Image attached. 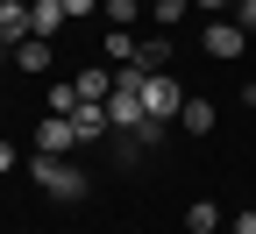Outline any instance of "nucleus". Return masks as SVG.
Wrapping results in <instances>:
<instances>
[{
	"label": "nucleus",
	"instance_id": "nucleus-1",
	"mask_svg": "<svg viewBox=\"0 0 256 234\" xmlns=\"http://www.w3.org/2000/svg\"><path fill=\"white\" fill-rule=\"evenodd\" d=\"M28 171H36L43 199H57V206H78V199H86V171H78L72 156H36Z\"/></svg>",
	"mask_w": 256,
	"mask_h": 234
},
{
	"label": "nucleus",
	"instance_id": "nucleus-2",
	"mask_svg": "<svg viewBox=\"0 0 256 234\" xmlns=\"http://www.w3.org/2000/svg\"><path fill=\"white\" fill-rule=\"evenodd\" d=\"M136 92H142V114L150 121H178V107H185V85L171 71H150V64H142V85Z\"/></svg>",
	"mask_w": 256,
	"mask_h": 234
},
{
	"label": "nucleus",
	"instance_id": "nucleus-3",
	"mask_svg": "<svg viewBox=\"0 0 256 234\" xmlns=\"http://www.w3.org/2000/svg\"><path fill=\"white\" fill-rule=\"evenodd\" d=\"M242 43H249V28H242L235 14H206V36H200L206 57H242Z\"/></svg>",
	"mask_w": 256,
	"mask_h": 234
},
{
	"label": "nucleus",
	"instance_id": "nucleus-4",
	"mask_svg": "<svg viewBox=\"0 0 256 234\" xmlns=\"http://www.w3.org/2000/svg\"><path fill=\"white\" fill-rule=\"evenodd\" d=\"M72 149H78L72 114H43V121H36V156H72Z\"/></svg>",
	"mask_w": 256,
	"mask_h": 234
},
{
	"label": "nucleus",
	"instance_id": "nucleus-5",
	"mask_svg": "<svg viewBox=\"0 0 256 234\" xmlns=\"http://www.w3.org/2000/svg\"><path fill=\"white\" fill-rule=\"evenodd\" d=\"M72 128H78V149L114 135V121H107V107H100V99H78V107H72Z\"/></svg>",
	"mask_w": 256,
	"mask_h": 234
},
{
	"label": "nucleus",
	"instance_id": "nucleus-6",
	"mask_svg": "<svg viewBox=\"0 0 256 234\" xmlns=\"http://www.w3.org/2000/svg\"><path fill=\"white\" fill-rule=\"evenodd\" d=\"M28 36H36V28H28V0H0V43H28Z\"/></svg>",
	"mask_w": 256,
	"mask_h": 234
},
{
	"label": "nucleus",
	"instance_id": "nucleus-7",
	"mask_svg": "<svg viewBox=\"0 0 256 234\" xmlns=\"http://www.w3.org/2000/svg\"><path fill=\"white\" fill-rule=\"evenodd\" d=\"M178 128H185V135H214V99H192V92H185V107H178Z\"/></svg>",
	"mask_w": 256,
	"mask_h": 234
},
{
	"label": "nucleus",
	"instance_id": "nucleus-8",
	"mask_svg": "<svg viewBox=\"0 0 256 234\" xmlns=\"http://www.w3.org/2000/svg\"><path fill=\"white\" fill-rule=\"evenodd\" d=\"M64 21H72V14H64V0H28V28H36V36H57Z\"/></svg>",
	"mask_w": 256,
	"mask_h": 234
},
{
	"label": "nucleus",
	"instance_id": "nucleus-9",
	"mask_svg": "<svg viewBox=\"0 0 256 234\" xmlns=\"http://www.w3.org/2000/svg\"><path fill=\"white\" fill-rule=\"evenodd\" d=\"M14 71H43V64H50V36H28V43H14Z\"/></svg>",
	"mask_w": 256,
	"mask_h": 234
},
{
	"label": "nucleus",
	"instance_id": "nucleus-10",
	"mask_svg": "<svg viewBox=\"0 0 256 234\" xmlns=\"http://www.w3.org/2000/svg\"><path fill=\"white\" fill-rule=\"evenodd\" d=\"M107 92H114V71H100V64L78 71V99H100V107H107Z\"/></svg>",
	"mask_w": 256,
	"mask_h": 234
},
{
	"label": "nucleus",
	"instance_id": "nucleus-11",
	"mask_svg": "<svg viewBox=\"0 0 256 234\" xmlns=\"http://www.w3.org/2000/svg\"><path fill=\"white\" fill-rule=\"evenodd\" d=\"M100 57H121V64H136V57H142V43L128 36V28H107V43H100Z\"/></svg>",
	"mask_w": 256,
	"mask_h": 234
},
{
	"label": "nucleus",
	"instance_id": "nucleus-12",
	"mask_svg": "<svg viewBox=\"0 0 256 234\" xmlns=\"http://www.w3.org/2000/svg\"><path fill=\"white\" fill-rule=\"evenodd\" d=\"M100 7H107V28H128V21L150 7V0H100Z\"/></svg>",
	"mask_w": 256,
	"mask_h": 234
},
{
	"label": "nucleus",
	"instance_id": "nucleus-13",
	"mask_svg": "<svg viewBox=\"0 0 256 234\" xmlns=\"http://www.w3.org/2000/svg\"><path fill=\"white\" fill-rule=\"evenodd\" d=\"M220 227V213H214V199H200V206L185 213V234H214Z\"/></svg>",
	"mask_w": 256,
	"mask_h": 234
},
{
	"label": "nucleus",
	"instance_id": "nucleus-14",
	"mask_svg": "<svg viewBox=\"0 0 256 234\" xmlns=\"http://www.w3.org/2000/svg\"><path fill=\"white\" fill-rule=\"evenodd\" d=\"M72 107H78V78H72V85H50V107H43V114H72Z\"/></svg>",
	"mask_w": 256,
	"mask_h": 234
},
{
	"label": "nucleus",
	"instance_id": "nucleus-15",
	"mask_svg": "<svg viewBox=\"0 0 256 234\" xmlns=\"http://www.w3.org/2000/svg\"><path fill=\"white\" fill-rule=\"evenodd\" d=\"M185 7H192V0H150V14H156V28H171V21H178Z\"/></svg>",
	"mask_w": 256,
	"mask_h": 234
},
{
	"label": "nucleus",
	"instance_id": "nucleus-16",
	"mask_svg": "<svg viewBox=\"0 0 256 234\" xmlns=\"http://www.w3.org/2000/svg\"><path fill=\"white\" fill-rule=\"evenodd\" d=\"M64 14H72V21H86V14H100V0H64Z\"/></svg>",
	"mask_w": 256,
	"mask_h": 234
},
{
	"label": "nucleus",
	"instance_id": "nucleus-17",
	"mask_svg": "<svg viewBox=\"0 0 256 234\" xmlns=\"http://www.w3.org/2000/svg\"><path fill=\"white\" fill-rule=\"evenodd\" d=\"M235 21L249 28V36H256V0H235Z\"/></svg>",
	"mask_w": 256,
	"mask_h": 234
},
{
	"label": "nucleus",
	"instance_id": "nucleus-18",
	"mask_svg": "<svg viewBox=\"0 0 256 234\" xmlns=\"http://www.w3.org/2000/svg\"><path fill=\"white\" fill-rule=\"evenodd\" d=\"M0 171H14V142H0Z\"/></svg>",
	"mask_w": 256,
	"mask_h": 234
},
{
	"label": "nucleus",
	"instance_id": "nucleus-19",
	"mask_svg": "<svg viewBox=\"0 0 256 234\" xmlns=\"http://www.w3.org/2000/svg\"><path fill=\"white\" fill-rule=\"evenodd\" d=\"M200 7H206V14H220V7H235V0H200Z\"/></svg>",
	"mask_w": 256,
	"mask_h": 234
},
{
	"label": "nucleus",
	"instance_id": "nucleus-20",
	"mask_svg": "<svg viewBox=\"0 0 256 234\" xmlns=\"http://www.w3.org/2000/svg\"><path fill=\"white\" fill-rule=\"evenodd\" d=\"M8 57H14V50H8V43H0V64H8Z\"/></svg>",
	"mask_w": 256,
	"mask_h": 234
},
{
	"label": "nucleus",
	"instance_id": "nucleus-21",
	"mask_svg": "<svg viewBox=\"0 0 256 234\" xmlns=\"http://www.w3.org/2000/svg\"><path fill=\"white\" fill-rule=\"evenodd\" d=\"M249 107H256V92H249Z\"/></svg>",
	"mask_w": 256,
	"mask_h": 234
}]
</instances>
